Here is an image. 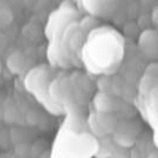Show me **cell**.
Masks as SVG:
<instances>
[{
  "instance_id": "6da1fadb",
  "label": "cell",
  "mask_w": 158,
  "mask_h": 158,
  "mask_svg": "<svg viewBox=\"0 0 158 158\" xmlns=\"http://www.w3.org/2000/svg\"><path fill=\"white\" fill-rule=\"evenodd\" d=\"M118 121L112 112H94L88 118L89 128L99 137H104L109 133H114Z\"/></svg>"
},
{
  "instance_id": "7a4b0ae2",
  "label": "cell",
  "mask_w": 158,
  "mask_h": 158,
  "mask_svg": "<svg viewBox=\"0 0 158 158\" xmlns=\"http://www.w3.org/2000/svg\"><path fill=\"white\" fill-rule=\"evenodd\" d=\"M139 46L147 57L149 58L158 57V35L154 31L148 30L144 33H142L139 40Z\"/></svg>"
},
{
  "instance_id": "3957f363",
  "label": "cell",
  "mask_w": 158,
  "mask_h": 158,
  "mask_svg": "<svg viewBox=\"0 0 158 158\" xmlns=\"http://www.w3.org/2000/svg\"><path fill=\"white\" fill-rule=\"evenodd\" d=\"M94 107L96 112H114L115 101L105 91H99L94 96Z\"/></svg>"
},
{
  "instance_id": "277c9868",
  "label": "cell",
  "mask_w": 158,
  "mask_h": 158,
  "mask_svg": "<svg viewBox=\"0 0 158 158\" xmlns=\"http://www.w3.org/2000/svg\"><path fill=\"white\" fill-rule=\"evenodd\" d=\"M6 64L12 73H20L25 65V57L20 52H14L7 57Z\"/></svg>"
},
{
  "instance_id": "5b68a950",
  "label": "cell",
  "mask_w": 158,
  "mask_h": 158,
  "mask_svg": "<svg viewBox=\"0 0 158 158\" xmlns=\"http://www.w3.org/2000/svg\"><path fill=\"white\" fill-rule=\"evenodd\" d=\"M12 22V14L11 10L7 7H0V28L7 27Z\"/></svg>"
},
{
  "instance_id": "8992f818",
  "label": "cell",
  "mask_w": 158,
  "mask_h": 158,
  "mask_svg": "<svg viewBox=\"0 0 158 158\" xmlns=\"http://www.w3.org/2000/svg\"><path fill=\"white\" fill-rule=\"evenodd\" d=\"M110 158H130V152L125 147L114 144L110 151Z\"/></svg>"
},
{
  "instance_id": "52a82bcc",
  "label": "cell",
  "mask_w": 158,
  "mask_h": 158,
  "mask_svg": "<svg viewBox=\"0 0 158 158\" xmlns=\"http://www.w3.org/2000/svg\"><path fill=\"white\" fill-rule=\"evenodd\" d=\"M111 147L112 146H109V144H100V147L98 149V153H96V157L98 158H107V157H110Z\"/></svg>"
}]
</instances>
